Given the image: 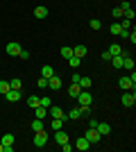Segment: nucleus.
Here are the masks:
<instances>
[{"label": "nucleus", "instance_id": "obj_1", "mask_svg": "<svg viewBox=\"0 0 136 152\" xmlns=\"http://www.w3.org/2000/svg\"><path fill=\"white\" fill-rule=\"evenodd\" d=\"M75 100L79 102V107H91V102H93V95L89 93V89H82V91H79V95L75 98Z\"/></svg>", "mask_w": 136, "mask_h": 152}, {"label": "nucleus", "instance_id": "obj_2", "mask_svg": "<svg viewBox=\"0 0 136 152\" xmlns=\"http://www.w3.org/2000/svg\"><path fill=\"white\" fill-rule=\"evenodd\" d=\"M84 136H86V139H89V143H91V145H95V143H100V139H102V134L97 132L95 127H89Z\"/></svg>", "mask_w": 136, "mask_h": 152}, {"label": "nucleus", "instance_id": "obj_3", "mask_svg": "<svg viewBox=\"0 0 136 152\" xmlns=\"http://www.w3.org/2000/svg\"><path fill=\"white\" fill-rule=\"evenodd\" d=\"M45 143H48V132H45V129L34 132V145H36V148H43Z\"/></svg>", "mask_w": 136, "mask_h": 152}, {"label": "nucleus", "instance_id": "obj_4", "mask_svg": "<svg viewBox=\"0 0 136 152\" xmlns=\"http://www.w3.org/2000/svg\"><path fill=\"white\" fill-rule=\"evenodd\" d=\"M120 102H123L125 107H134V104H136V93H134V91H125L123 98H120Z\"/></svg>", "mask_w": 136, "mask_h": 152}, {"label": "nucleus", "instance_id": "obj_5", "mask_svg": "<svg viewBox=\"0 0 136 152\" xmlns=\"http://www.w3.org/2000/svg\"><path fill=\"white\" fill-rule=\"evenodd\" d=\"M118 86H120L123 91H134L136 89V82H132L129 77H120V80H118Z\"/></svg>", "mask_w": 136, "mask_h": 152}, {"label": "nucleus", "instance_id": "obj_6", "mask_svg": "<svg viewBox=\"0 0 136 152\" xmlns=\"http://www.w3.org/2000/svg\"><path fill=\"white\" fill-rule=\"evenodd\" d=\"M48 114H50L52 118H61V121H68V118H66V111H64L61 107H52V104H50V107H48Z\"/></svg>", "mask_w": 136, "mask_h": 152}, {"label": "nucleus", "instance_id": "obj_7", "mask_svg": "<svg viewBox=\"0 0 136 152\" xmlns=\"http://www.w3.org/2000/svg\"><path fill=\"white\" fill-rule=\"evenodd\" d=\"M20 50H23V48H20V45L16 43V41L7 43V48H5V52H7V55H12V57H18V55H20Z\"/></svg>", "mask_w": 136, "mask_h": 152}, {"label": "nucleus", "instance_id": "obj_8", "mask_svg": "<svg viewBox=\"0 0 136 152\" xmlns=\"http://www.w3.org/2000/svg\"><path fill=\"white\" fill-rule=\"evenodd\" d=\"M82 116H84V111H82V107H73L71 111L66 114V118H68V121H79Z\"/></svg>", "mask_w": 136, "mask_h": 152}, {"label": "nucleus", "instance_id": "obj_9", "mask_svg": "<svg viewBox=\"0 0 136 152\" xmlns=\"http://www.w3.org/2000/svg\"><path fill=\"white\" fill-rule=\"evenodd\" d=\"M55 143H57V145H64V143H68V134H66L64 129H57V132H55Z\"/></svg>", "mask_w": 136, "mask_h": 152}, {"label": "nucleus", "instance_id": "obj_10", "mask_svg": "<svg viewBox=\"0 0 136 152\" xmlns=\"http://www.w3.org/2000/svg\"><path fill=\"white\" fill-rule=\"evenodd\" d=\"M73 148H77L79 152H84V150H89V148H91V143H89V139H86V136H79L77 143H75Z\"/></svg>", "mask_w": 136, "mask_h": 152}, {"label": "nucleus", "instance_id": "obj_11", "mask_svg": "<svg viewBox=\"0 0 136 152\" xmlns=\"http://www.w3.org/2000/svg\"><path fill=\"white\" fill-rule=\"evenodd\" d=\"M5 98H7L9 102H18V100H20V91H18V89H9V91L5 93Z\"/></svg>", "mask_w": 136, "mask_h": 152}, {"label": "nucleus", "instance_id": "obj_12", "mask_svg": "<svg viewBox=\"0 0 136 152\" xmlns=\"http://www.w3.org/2000/svg\"><path fill=\"white\" fill-rule=\"evenodd\" d=\"M48 89H50V91H55V89H61V77L52 75L50 80H48Z\"/></svg>", "mask_w": 136, "mask_h": 152}, {"label": "nucleus", "instance_id": "obj_13", "mask_svg": "<svg viewBox=\"0 0 136 152\" xmlns=\"http://www.w3.org/2000/svg\"><path fill=\"white\" fill-rule=\"evenodd\" d=\"M39 104H41V98H39V95H30V98H27V107H30V109H36Z\"/></svg>", "mask_w": 136, "mask_h": 152}, {"label": "nucleus", "instance_id": "obj_14", "mask_svg": "<svg viewBox=\"0 0 136 152\" xmlns=\"http://www.w3.org/2000/svg\"><path fill=\"white\" fill-rule=\"evenodd\" d=\"M86 52H89V50H86V45H82V43H79V45H75V48H73V55H75V57H79V59L84 57Z\"/></svg>", "mask_w": 136, "mask_h": 152}, {"label": "nucleus", "instance_id": "obj_15", "mask_svg": "<svg viewBox=\"0 0 136 152\" xmlns=\"http://www.w3.org/2000/svg\"><path fill=\"white\" fill-rule=\"evenodd\" d=\"M95 129H97L100 134H102V136H107V134L111 132V125H109V123H97V127H95Z\"/></svg>", "mask_w": 136, "mask_h": 152}, {"label": "nucleus", "instance_id": "obj_16", "mask_svg": "<svg viewBox=\"0 0 136 152\" xmlns=\"http://www.w3.org/2000/svg\"><path fill=\"white\" fill-rule=\"evenodd\" d=\"M52 75H55V68H52V66H48V64H45L43 68H41V77H45V80H50Z\"/></svg>", "mask_w": 136, "mask_h": 152}, {"label": "nucleus", "instance_id": "obj_17", "mask_svg": "<svg viewBox=\"0 0 136 152\" xmlns=\"http://www.w3.org/2000/svg\"><path fill=\"white\" fill-rule=\"evenodd\" d=\"M77 84H79V89H91V77H82L79 75V80H77Z\"/></svg>", "mask_w": 136, "mask_h": 152}, {"label": "nucleus", "instance_id": "obj_18", "mask_svg": "<svg viewBox=\"0 0 136 152\" xmlns=\"http://www.w3.org/2000/svg\"><path fill=\"white\" fill-rule=\"evenodd\" d=\"M34 16H36V18H48V7H36V9H34Z\"/></svg>", "mask_w": 136, "mask_h": 152}, {"label": "nucleus", "instance_id": "obj_19", "mask_svg": "<svg viewBox=\"0 0 136 152\" xmlns=\"http://www.w3.org/2000/svg\"><path fill=\"white\" fill-rule=\"evenodd\" d=\"M14 141H16V136H14V134H9V132H7L5 136H2V141H0V143H2V145H14Z\"/></svg>", "mask_w": 136, "mask_h": 152}, {"label": "nucleus", "instance_id": "obj_20", "mask_svg": "<svg viewBox=\"0 0 136 152\" xmlns=\"http://www.w3.org/2000/svg\"><path fill=\"white\" fill-rule=\"evenodd\" d=\"M34 116H36V118H41V121H43L45 116H48V109H45V107H41V104H39V107L34 109Z\"/></svg>", "mask_w": 136, "mask_h": 152}, {"label": "nucleus", "instance_id": "obj_21", "mask_svg": "<svg viewBox=\"0 0 136 152\" xmlns=\"http://www.w3.org/2000/svg\"><path fill=\"white\" fill-rule=\"evenodd\" d=\"M79 91H82V89H79V84H71V86H68V95H71V98H77Z\"/></svg>", "mask_w": 136, "mask_h": 152}, {"label": "nucleus", "instance_id": "obj_22", "mask_svg": "<svg viewBox=\"0 0 136 152\" xmlns=\"http://www.w3.org/2000/svg\"><path fill=\"white\" fill-rule=\"evenodd\" d=\"M59 55H61V57H64V59H71V57H73V48H68V45H64V48L59 50Z\"/></svg>", "mask_w": 136, "mask_h": 152}, {"label": "nucleus", "instance_id": "obj_23", "mask_svg": "<svg viewBox=\"0 0 136 152\" xmlns=\"http://www.w3.org/2000/svg\"><path fill=\"white\" fill-rule=\"evenodd\" d=\"M43 121H41V118H34V121H32V129H34V132H41V129H43Z\"/></svg>", "mask_w": 136, "mask_h": 152}, {"label": "nucleus", "instance_id": "obj_24", "mask_svg": "<svg viewBox=\"0 0 136 152\" xmlns=\"http://www.w3.org/2000/svg\"><path fill=\"white\" fill-rule=\"evenodd\" d=\"M120 52H123V48H120L118 43H111L109 45V55H111V57H113V55H120Z\"/></svg>", "mask_w": 136, "mask_h": 152}, {"label": "nucleus", "instance_id": "obj_25", "mask_svg": "<svg viewBox=\"0 0 136 152\" xmlns=\"http://www.w3.org/2000/svg\"><path fill=\"white\" fill-rule=\"evenodd\" d=\"M79 64H82V59H79V57H75V55H73V57L68 59V66H71V68H79Z\"/></svg>", "mask_w": 136, "mask_h": 152}, {"label": "nucleus", "instance_id": "obj_26", "mask_svg": "<svg viewBox=\"0 0 136 152\" xmlns=\"http://www.w3.org/2000/svg\"><path fill=\"white\" fill-rule=\"evenodd\" d=\"M52 129H55V132H57V129H61V127H64V121H61V118H52Z\"/></svg>", "mask_w": 136, "mask_h": 152}, {"label": "nucleus", "instance_id": "obj_27", "mask_svg": "<svg viewBox=\"0 0 136 152\" xmlns=\"http://www.w3.org/2000/svg\"><path fill=\"white\" fill-rule=\"evenodd\" d=\"M50 104H52L50 95H41V107H45V109H48V107H50Z\"/></svg>", "mask_w": 136, "mask_h": 152}, {"label": "nucleus", "instance_id": "obj_28", "mask_svg": "<svg viewBox=\"0 0 136 152\" xmlns=\"http://www.w3.org/2000/svg\"><path fill=\"white\" fill-rule=\"evenodd\" d=\"M89 25H91V30H100V27H102V23H100L97 18H91V20H89Z\"/></svg>", "mask_w": 136, "mask_h": 152}, {"label": "nucleus", "instance_id": "obj_29", "mask_svg": "<svg viewBox=\"0 0 136 152\" xmlns=\"http://www.w3.org/2000/svg\"><path fill=\"white\" fill-rule=\"evenodd\" d=\"M9 89H23V82H20V80H12V82H9Z\"/></svg>", "mask_w": 136, "mask_h": 152}, {"label": "nucleus", "instance_id": "obj_30", "mask_svg": "<svg viewBox=\"0 0 136 152\" xmlns=\"http://www.w3.org/2000/svg\"><path fill=\"white\" fill-rule=\"evenodd\" d=\"M111 14H113V18H123V16H125V12L120 9V7H113V12H111Z\"/></svg>", "mask_w": 136, "mask_h": 152}, {"label": "nucleus", "instance_id": "obj_31", "mask_svg": "<svg viewBox=\"0 0 136 152\" xmlns=\"http://www.w3.org/2000/svg\"><path fill=\"white\" fill-rule=\"evenodd\" d=\"M7 91H9V82H5V80H0V93L5 95Z\"/></svg>", "mask_w": 136, "mask_h": 152}, {"label": "nucleus", "instance_id": "obj_32", "mask_svg": "<svg viewBox=\"0 0 136 152\" xmlns=\"http://www.w3.org/2000/svg\"><path fill=\"white\" fill-rule=\"evenodd\" d=\"M129 27H132V20L129 18H123V20H120V30H129Z\"/></svg>", "mask_w": 136, "mask_h": 152}, {"label": "nucleus", "instance_id": "obj_33", "mask_svg": "<svg viewBox=\"0 0 136 152\" xmlns=\"http://www.w3.org/2000/svg\"><path fill=\"white\" fill-rule=\"evenodd\" d=\"M111 34H120V23H111Z\"/></svg>", "mask_w": 136, "mask_h": 152}, {"label": "nucleus", "instance_id": "obj_34", "mask_svg": "<svg viewBox=\"0 0 136 152\" xmlns=\"http://www.w3.org/2000/svg\"><path fill=\"white\" fill-rule=\"evenodd\" d=\"M39 89H48V80H45V77H39Z\"/></svg>", "mask_w": 136, "mask_h": 152}, {"label": "nucleus", "instance_id": "obj_35", "mask_svg": "<svg viewBox=\"0 0 136 152\" xmlns=\"http://www.w3.org/2000/svg\"><path fill=\"white\" fill-rule=\"evenodd\" d=\"M118 7H120L123 12H127V9H132V5H129V2H127V0H123V2H120V5H118Z\"/></svg>", "mask_w": 136, "mask_h": 152}, {"label": "nucleus", "instance_id": "obj_36", "mask_svg": "<svg viewBox=\"0 0 136 152\" xmlns=\"http://www.w3.org/2000/svg\"><path fill=\"white\" fill-rule=\"evenodd\" d=\"M100 57H102V59H104V61H111V55H109V50H104V52H102V55H100Z\"/></svg>", "mask_w": 136, "mask_h": 152}, {"label": "nucleus", "instance_id": "obj_37", "mask_svg": "<svg viewBox=\"0 0 136 152\" xmlns=\"http://www.w3.org/2000/svg\"><path fill=\"white\" fill-rule=\"evenodd\" d=\"M61 150H64V152H71V150H73V145H71V141H68V143H64V145H61Z\"/></svg>", "mask_w": 136, "mask_h": 152}, {"label": "nucleus", "instance_id": "obj_38", "mask_svg": "<svg viewBox=\"0 0 136 152\" xmlns=\"http://www.w3.org/2000/svg\"><path fill=\"white\" fill-rule=\"evenodd\" d=\"M127 39H129L132 43H136V32H134V30H132V32H129V37H127Z\"/></svg>", "mask_w": 136, "mask_h": 152}, {"label": "nucleus", "instance_id": "obj_39", "mask_svg": "<svg viewBox=\"0 0 136 152\" xmlns=\"http://www.w3.org/2000/svg\"><path fill=\"white\" fill-rule=\"evenodd\" d=\"M18 57H23V59H30V52H27V50H20V55H18Z\"/></svg>", "mask_w": 136, "mask_h": 152}, {"label": "nucleus", "instance_id": "obj_40", "mask_svg": "<svg viewBox=\"0 0 136 152\" xmlns=\"http://www.w3.org/2000/svg\"><path fill=\"white\" fill-rule=\"evenodd\" d=\"M71 80H73V84H77V80H79V73H73V75H71Z\"/></svg>", "mask_w": 136, "mask_h": 152}, {"label": "nucleus", "instance_id": "obj_41", "mask_svg": "<svg viewBox=\"0 0 136 152\" xmlns=\"http://www.w3.org/2000/svg\"><path fill=\"white\" fill-rule=\"evenodd\" d=\"M0 152H2V143H0Z\"/></svg>", "mask_w": 136, "mask_h": 152}]
</instances>
